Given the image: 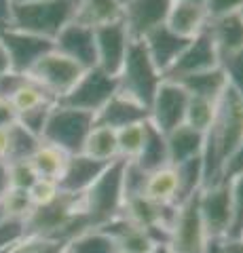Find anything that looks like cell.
<instances>
[{"mask_svg": "<svg viewBox=\"0 0 243 253\" xmlns=\"http://www.w3.org/2000/svg\"><path fill=\"white\" fill-rule=\"evenodd\" d=\"M28 234L47 236L57 241H72L74 236L93 228L81 205V196L61 192L53 203L45 207H34L26 217Z\"/></svg>", "mask_w": 243, "mask_h": 253, "instance_id": "cell-1", "label": "cell"}, {"mask_svg": "<svg viewBox=\"0 0 243 253\" xmlns=\"http://www.w3.org/2000/svg\"><path fill=\"white\" fill-rule=\"evenodd\" d=\"M81 0H34V2L11 4V28L30 32L53 42L61 30L76 17Z\"/></svg>", "mask_w": 243, "mask_h": 253, "instance_id": "cell-2", "label": "cell"}, {"mask_svg": "<svg viewBox=\"0 0 243 253\" xmlns=\"http://www.w3.org/2000/svg\"><path fill=\"white\" fill-rule=\"evenodd\" d=\"M123 167L125 161L116 158L99 173V177L89 186V190L81 196V205L87 213L93 228L108 224L116 215H121L125 205L123 192Z\"/></svg>", "mask_w": 243, "mask_h": 253, "instance_id": "cell-3", "label": "cell"}, {"mask_svg": "<svg viewBox=\"0 0 243 253\" xmlns=\"http://www.w3.org/2000/svg\"><path fill=\"white\" fill-rule=\"evenodd\" d=\"M161 81H163V76H161L159 70L154 68V63L150 59V55H148L144 42L131 41L127 57H125L121 72L116 76L119 93L127 95L129 99L138 101L140 106H144L148 110Z\"/></svg>", "mask_w": 243, "mask_h": 253, "instance_id": "cell-4", "label": "cell"}, {"mask_svg": "<svg viewBox=\"0 0 243 253\" xmlns=\"http://www.w3.org/2000/svg\"><path fill=\"white\" fill-rule=\"evenodd\" d=\"M91 129H93V114L68 108L57 101L51 108L49 121L45 125L41 139L61 148L66 154H78L83 152L85 139H87Z\"/></svg>", "mask_w": 243, "mask_h": 253, "instance_id": "cell-5", "label": "cell"}, {"mask_svg": "<svg viewBox=\"0 0 243 253\" xmlns=\"http://www.w3.org/2000/svg\"><path fill=\"white\" fill-rule=\"evenodd\" d=\"M197 194L176 205L165 243V247H169L174 253H207L209 239L199 215Z\"/></svg>", "mask_w": 243, "mask_h": 253, "instance_id": "cell-6", "label": "cell"}, {"mask_svg": "<svg viewBox=\"0 0 243 253\" xmlns=\"http://www.w3.org/2000/svg\"><path fill=\"white\" fill-rule=\"evenodd\" d=\"M199 215L205 228L209 243H222L229 239L233 226V207H231V184L222 179L199 190L197 194Z\"/></svg>", "mask_w": 243, "mask_h": 253, "instance_id": "cell-7", "label": "cell"}, {"mask_svg": "<svg viewBox=\"0 0 243 253\" xmlns=\"http://www.w3.org/2000/svg\"><path fill=\"white\" fill-rule=\"evenodd\" d=\"M116 91H119V83L114 76L106 74L99 68H89L81 74L72 89L59 99V104L96 116Z\"/></svg>", "mask_w": 243, "mask_h": 253, "instance_id": "cell-8", "label": "cell"}, {"mask_svg": "<svg viewBox=\"0 0 243 253\" xmlns=\"http://www.w3.org/2000/svg\"><path fill=\"white\" fill-rule=\"evenodd\" d=\"M205 135L214 141L218 152L222 156V165L235 148L243 141V97L239 93L226 86L220 101H218V112L214 125Z\"/></svg>", "mask_w": 243, "mask_h": 253, "instance_id": "cell-9", "label": "cell"}, {"mask_svg": "<svg viewBox=\"0 0 243 253\" xmlns=\"http://www.w3.org/2000/svg\"><path fill=\"white\" fill-rule=\"evenodd\" d=\"M83 72L85 70L78 66L76 61L66 57V55H61L55 49H51L30 68L28 78H32L53 99L59 101L74 86V83L81 78Z\"/></svg>", "mask_w": 243, "mask_h": 253, "instance_id": "cell-10", "label": "cell"}, {"mask_svg": "<svg viewBox=\"0 0 243 253\" xmlns=\"http://www.w3.org/2000/svg\"><path fill=\"white\" fill-rule=\"evenodd\" d=\"M188 97L191 95L186 93V89L180 83L163 78L150 106H148V123L156 126L161 133H169L176 126L184 125Z\"/></svg>", "mask_w": 243, "mask_h": 253, "instance_id": "cell-11", "label": "cell"}, {"mask_svg": "<svg viewBox=\"0 0 243 253\" xmlns=\"http://www.w3.org/2000/svg\"><path fill=\"white\" fill-rule=\"evenodd\" d=\"M0 42H2L6 55H9L11 70L19 74H26V76L30 72V68L45 53H49L53 49V42L47 41V38L30 34V32H21L11 26L0 28Z\"/></svg>", "mask_w": 243, "mask_h": 253, "instance_id": "cell-12", "label": "cell"}, {"mask_svg": "<svg viewBox=\"0 0 243 253\" xmlns=\"http://www.w3.org/2000/svg\"><path fill=\"white\" fill-rule=\"evenodd\" d=\"M129 44L131 36L123 19L96 28V68L116 78L127 57Z\"/></svg>", "mask_w": 243, "mask_h": 253, "instance_id": "cell-13", "label": "cell"}, {"mask_svg": "<svg viewBox=\"0 0 243 253\" xmlns=\"http://www.w3.org/2000/svg\"><path fill=\"white\" fill-rule=\"evenodd\" d=\"M218 63H220V55L216 51V44L211 41L209 32L205 30L199 36L188 41L184 51L180 53V57L176 59V63L163 78H167V81H182L186 76L218 68Z\"/></svg>", "mask_w": 243, "mask_h": 253, "instance_id": "cell-14", "label": "cell"}, {"mask_svg": "<svg viewBox=\"0 0 243 253\" xmlns=\"http://www.w3.org/2000/svg\"><path fill=\"white\" fill-rule=\"evenodd\" d=\"M171 0H127L123 4V23L127 28L131 41L142 38L165 23Z\"/></svg>", "mask_w": 243, "mask_h": 253, "instance_id": "cell-15", "label": "cell"}, {"mask_svg": "<svg viewBox=\"0 0 243 253\" xmlns=\"http://www.w3.org/2000/svg\"><path fill=\"white\" fill-rule=\"evenodd\" d=\"M53 49L76 61L83 70L96 68V30L72 21L53 38Z\"/></svg>", "mask_w": 243, "mask_h": 253, "instance_id": "cell-16", "label": "cell"}, {"mask_svg": "<svg viewBox=\"0 0 243 253\" xmlns=\"http://www.w3.org/2000/svg\"><path fill=\"white\" fill-rule=\"evenodd\" d=\"M142 42L146 46L148 55H150L154 68L161 72V76H165L169 72L171 66L176 63V59L180 57V53H182L184 46L188 44L186 38L174 34L165 23L154 28L152 32H148L142 38Z\"/></svg>", "mask_w": 243, "mask_h": 253, "instance_id": "cell-17", "label": "cell"}, {"mask_svg": "<svg viewBox=\"0 0 243 253\" xmlns=\"http://www.w3.org/2000/svg\"><path fill=\"white\" fill-rule=\"evenodd\" d=\"M99 230H104L110 236V241L114 243L119 253H152L156 249L152 236L144 228H140L131 219H127L123 213L110 219L108 224L99 226Z\"/></svg>", "mask_w": 243, "mask_h": 253, "instance_id": "cell-18", "label": "cell"}, {"mask_svg": "<svg viewBox=\"0 0 243 253\" xmlns=\"http://www.w3.org/2000/svg\"><path fill=\"white\" fill-rule=\"evenodd\" d=\"M108 165L99 163V161H93V158H89L83 152L70 154L68 163H66V169H64V173H61V177L57 181L59 190L66 192V194H72V196H83Z\"/></svg>", "mask_w": 243, "mask_h": 253, "instance_id": "cell-19", "label": "cell"}, {"mask_svg": "<svg viewBox=\"0 0 243 253\" xmlns=\"http://www.w3.org/2000/svg\"><path fill=\"white\" fill-rule=\"evenodd\" d=\"M207 23L209 19H207V13L203 4L191 2V0H171L165 26L174 34L191 41V38L199 36L201 32L207 30Z\"/></svg>", "mask_w": 243, "mask_h": 253, "instance_id": "cell-20", "label": "cell"}, {"mask_svg": "<svg viewBox=\"0 0 243 253\" xmlns=\"http://www.w3.org/2000/svg\"><path fill=\"white\" fill-rule=\"evenodd\" d=\"M144 121H148V110L119 91L93 116V125L110 126L114 131L123 129V126H129V125H136V123H144Z\"/></svg>", "mask_w": 243, "mask_h": 253, "instance_id": "cell-21", "label": "cell"}, {"mask_svg": "<svg viewBox=\"0 0 243 253\" xmlns=\"http://www.w3.org/2000/svg\"><path fill=\"white\" fill-rule=\"evenodd\" d=\"M165 141H167L169 165L176 167V165H182L186 161H191V158L201 156L205 135L191 129V126H186V125H180L174 131L165 133Z\"/></svg>", "mask_w": 243, "mask_h": 253, "instance_id": "cell-22", "label": "cell"}, {"mask_svg": "<svg viewBox=\"0 0 243 253\" xmlns=\"http://www.w3.org/2000/svg\"><path fill=\"white\" fill-rule=\"evenodd\" d=\"M207 32H209V36H211V41H214L216 51L220 57L243 49V15H241V11L209 21Z\"/></svg>", "mask_w": 243, "mask_h": 253, "instance_id": "cell-23", "label": "cell"}, {"mask_svg": "<svg viewBox=\"0 0 243 253\" xmlns=\"http://www.w3.org/2000/svg\"><path fill=\"white\" fill-rule=\"evenodd\" d=\"M142 196L154 205H161V207L178 205L180 203V188H178L176 169L171 167V165H167V167H161V169L148 173Z\"/></svg>", "mask_w": 243, "mask_h": 253, "instance_id": "cell-24", "label": "cell"}, {"mask_svg": "<svg viewBox=\"0 0 243 253\" xmlns=\"http://www.w3.org/2000/svg\"><path fill=\"white\" fill-rule=\"evenodd\" d=\"M123 17V4L119 0H81L74 21L89 28H99L106 23L119 21Z\"/></svg>", "mask_w": 243, "mask_h": 253, "instance_id": "cell-25", "label": "cell"}, {"mask_svg": "<svg viewBox=\"0 0 243 253\" xmlns=\"http://www.w3.org/2000/svg\"><path fill=\"white\" fill-rule=\"evenodd\" d=\"M133 163H138L146 173L156 171V169L167 167L169 165L165 133H161L156 126H152L148 121H146V133H144L142 150H140V154H138V158Z\"/></svg>", "mask_w": 243, "mask_h": 253, "instance_id": "cell-26", "label": "cell"}, {"mask_svg": "<svg viewBox=\"0 0 243 253\" xmlns=\"http://www.w3.org/2000/svg\"><path fill=\"white\" fill-rule=\"evenodd\" d=\"M176 83L182 84L191 97H201V99H211V101L220 99L222 93L226 91V86H229L220 66L211 68V70H207V72L186 76V78H182V81H176Z\"/></svg>", "mask_w": 243, "mask_h": 253, "instance_id": "cell-27", "label": "cell"}, {"mask_svg": "<svg viewBox=\"0 0 243 253\" xmlns=\"http://www.w3.org/2000/svg\"><path fill=\"white\" fill-rule=\"evenodd\" d=\"M83 154H87L93 161L99 163H112L119 158V144H116V131L110 126H101L93 125V129L89 131L87 139L83 146Z\"/></svg>", "mask_w": 243, "mask_h": 253, "instance_id": "cell-28", "label": "cell"}, {"mask_svg": "<svg viewBox=\"0 0 243 253\" xmlns=\"http://www.w3.org/2000/svg\"><path fill=\"white\" fill-rule=\"evenodd\" d=\"M70 154H66L61 148L47 144V141L41 139V146L36 148V152L30 158V165L34 167L38 177H47V179H55L59 181L61 173L66 169Z\"/></svg>", "mask_w": 243, "mask_h": 253, "instance_id": "cell-29", "label": "cell"}, {"mask_svg": "<svg viewBox=\"0 0 243 253\" xmlns=\"http://www.w3.org/2000/svg\"><path fill=\"white\" fill-rule=\"evenodd\" d=\"M41 146V137L34 133L23 129L19 123L9 126V146H6V163H19V161H30L36 148Z\"/></svg>", "mask_w": 243, "mask_h": 253, "instance_id": "cell-30", "label": "cell"}, {"mask_svg": "<svg viewBox=\"0 0 243 253\" xmlns=\"http://www.w3.org/2000/svg\"><path fill=\"white\" fill-rule=\"evenodd\" d=\"M218 101L201 99V97H188L184 125L205 135V133L211 129V125H214V118H216V112H218Z\"/></svg>", "mask_w": 243, "mask_h": 253, "instance_id": "cell-31", "label": "cell"}, {"mask_svg": "<svg viewBox=\"0 0 243 253\" xmlns=\"http://www.w3.org/2000/svg\"><path fill=\"white\" fill-rule=\"evenodd\" d=\"M66 251L68 253H119L114 243L110 241V236L104 230H99V228H89V230L74 236L72 241H68Z\"/></svg>", "mask_w": 243, "mask_h": 253, "instance_id": "cell-32", "label": "cell"}, {"mask_svg": "<svg viewBox=\"0 0 243 253\" xmlns=\"http://www.w3.org/2000/svg\"><path fill=\"white\" fill-rule=\"evenodd\" d=\"M11 104L15 108V112H17V116H19L21 112H28V110H34L38 106H47V104H57V101L53 99L41 84H36L32 78H28V81L13 93Z\"/></svg>", "mask_w": 243, "mask_h": 253, "instance_id": "cell-33", "label": "cell"}, {"mask_svg": "<svg viewBox=\"0 0 243 253\" xmlns=\"http://www.w3.org/2000/svg\"><path fill=\"white\" fill-rule=\"evenodd\" d=\"M176 173H178V188H180V203L191 199L203 188V163L201 156L191 158L182 165H176Z\"/></svg>", "mask_w": 243, "mask_h": 253, "instance_id": "cell-34", "label": "cell"}, {"mask_svg": "<svg viewBox=\"0 0 243 253\" xmlns=\"http://www.w3.org/2000/svg\"><path fill=\"white\" fill-rule=\"evenodd\" d=\"M146 121L136 123L116 131V144H119V158L121 161H136L144 144Z\"/></svg>", "mask_w": 243, "mask_h": 253, "instance_id": "cell-35", "label": "cell"}, {"mask_svg": "<svg viewBox=\"0 0 243 253\" xmlns=\"http://www.w3.org/2000/svg\"><path fill=\"white\" fill-rule=\"evenodd\" d=\"M0 207H2L4 217H17V219H26L30 215V211L34 209L28 190H21V188L6 190V192L0 196Z\"/></svg>", "mask_w": 243, "mask_h": 253, "instance_id": "cell-36", "label": "cell"}, {"mask_svg": "<svg viewBox=\"0 0 243 253\" xmlns=\"http://www.w3.org/2000/svg\"><path fill=\"white\" fill-rule=\"evenodd\" d=\"M64 241L57 239H47V236H36V234H26L19 243H15L2 253H61L66 249Z\"/></svg>", "mask_w": 243, "mask_h": 253, "instance_id": "cell-37", "label": "cell"}, {"mask_svg": "<svg viewBox=\"0 0 243 253\" xmlns=\"http://www.w3.org/2000/svg\"><path fill=\"white\" fill-rule=\"evenodd\" d=\"M218 66H220L222 74L226 78L229 89H233L235 93H239L243 97V49L229 53V55H222Z\"/></svg>", "mask_w": 243, "mask_h": 253, "instance_id": "cell-38", "label": "cell"}, {"mask_svg": "<svg viewBox=\"0 0 243 253\" xmlns=\"http://www.w3.org/2000/svg\"><path fill=\"white\" fill-rule=\"evenodd\" d=\"M146 177L148 173L133 161H125L123 167V192H125V201L133 199V196H142L144 194V186H146Z\"/></svg>", "mask_w": 243, "mask_h": 253, "instance_id": "cell-39", "label": "cell"}, {"mask_svg": "<svg viewBox=\"0 0 243 253\" xmlns=\"http://www.w3.org/2000/svg\"><path fill=\"white\" fill-rule=\"evenodd\" d=\"M30 201H32V207H45L57 199L61 194L59 184L55 179H47V177H38L32 186L28 188Z\"/></svg>", "mask_w": 243, "mask_h": 253, "instance_id": "cell-40", "label": "cell"}, {"mask_svg": "<svg viewBox=\"0 0 243 253\" xmlns=\"http://www.w3.org/2000/svg\"><path fill=\"white\" fill-rule=\"evenodd\" d=\"M231 184V207H233V226L229 239H237L243 230V175L229 179Z\"/></svg>", "mask_w": 243, "mask_h": 253, "instance_id": "cell-41", "label": "cell"}, {"mask_svg": "<svg viewBox=\"0 0 243 253\" xmlns=\"http://www.w3.org/2000/svg\"><path fill=\"white\" fill-rule=\"evenodd\" d=\"M28 234L26 219L17 217H2L0 219V253L13 247L15 243H19L23 236Z\"/></svg>", "mask_w": 243, "mask_h": 253, "instance_id": "cell-42", "label": "cell"}, {"mask_svg": "<svg viewBox=\"0 0 243 253\" xmlns=\"http://www.w3.org/2000/svg\"><path fill=\"white\" fill-rule=\"evenodd\" d=\"M55 104H47V106H38L34 110H28V112H21L17 116V123L28 129L30 133H34L36 137H43V131H45V125L49 121V114H51V108Z\"/></svg>", "mask_w": 243, "mask_h": 253, "instance_id": "cell-43", "label": "cell"}, {"mask_svg": "<svg viewBox=\"0 0 243 253\" xmlns=\"http://www.w3.org/2000/svg\"><path fill=\"white\" fill-rule=\"evenodd\" d=\"M36 179H38V175H36L34 167L30 165V161L9 163V181H11V188L28 190Z\"/></svg>", "mask_w": 243, "mask_h": 253, "instance_id": "cell-44", "label": "cell"}, {"mask_svg": "<svg viewBox=\"0 0 243 253\" xmlns=\"http://www.w3.org/2000/svg\"><path fill=\"white\" fill-rule=\"evenodd\" d=\"M203 6H205L207 19L214 21V19L226 17L231 13H239L243 9V0H205Z\"/></svg>", "mask_w": 243, "mask_h": 253, "instance_id": "cell-45", "label": "cell"}, {"mask_svg": "<svg viewBox=\"0 0 243 253\" xmlns=\"http://www.w3.org/2000/svg\"><path fill=\"white\" fill-rule=\"evenodd\" d=\"M237 175H243V141L226 156L222 165V179H233Z\"/></svg>", "mask_w": 243, "mask_h": 253, "instance_id": "cell-46", "label": "cell"}, {"mask_svg": "<svg viewBox=\"0 0 243 253\" xmlns=\"http://www.w3.org/2000/svg\"><path fill=\"white\" fill-rule=\"evenodd\" d=\"M26 81H28L26 74H19V72H13V70H9L6 74L0 76V97L11 99L13 93L17 91Z\"/></svg>", "mask_w": 243, "mask_h": 253, "instance_id": "cell-47", "label": "cell"}, {"mask_svg": "<svg viewBox=\"0 0 243 253\" xmlns=\"http://www.w3.org/2000/svg\"><path fill=\"white\" fill-rule=\"evenodd\" d=\"M15 123H17V112H15L11 99L0 97V126H2V129H9V126Z\"/></svg>", "mask_w": 243, "mask_h": 253, "instance_id": "cell-48", "label": "cell"}, {"mask_svg": "<svg viewBox=\"0 0 243 253\" xmlns=\"http://www.w3.org/2000/svg\"><path fill=\"white\" fill-rule=\"evenodd\" d=\"M9 188H11V181H9V163H6L4 158H0V196H2Z\"/></svg>", "mask_w": 243, "mask_h": 253, "instance_id": "cell-49", "label": "cell"}, {"mask_svg": "<svg viewBox=\"0 0 243 253\" xmlns=\"http://www.w3.org/2000/svg\"><path fill=\"white\" fill-rule=\"evenodd\" d=\"M222 253H243V239H226L220 243Z\"/></svg>", "mask_w": 243, "mask_h": 253, "instance_id": "cell-50", "label": "cell"}, {"mask_svg": "<svg viewBox=\"0 0 243 253\" xmlns=\"http://www.w3.org/2000/svg\"><path fill=\"white\" fill-rule=\"evenodd\" d=\"M11 70V63H9V55H6L2 42H0V76L6 74Z\"/></svg>", "mask_w": 243, "mask_h": 253, "instance_id": "cell-51", "label": "cell"}, {"mask_svg": "<svg viewBox=\"0 0 243 253\" xmlns=\"http://www.w3.org/2000/svg\"><path fill=\"white\" fill-rule=\"evenodd\" d=\"M6 146H9V129L0 126V158H6Z\"/></svg>", "mask_w": 243, "mask_h": 253, "instance_id": "cell-52", "label": "cell"}, {"mask_svg": "<svg viewBox=\"0 0 243 253\" xmlns=\"http://www.w3.org/2000/svg\"><path fill=\"white\" fill-rule=\"evenodd\" d=\"M207 253H222V251H220V243H209Z\"/></svg>", "mask_w": 243, "mask_h": 253, "instance_id": "cell-53", "label": "cell"}, {"mask_svg": "<svg viewBox=\"0 0 243 253\" xmlns=\"http://www.w3.org/2000/svg\"><path fill=\"white\" fill-rule=\"evenodd\" d=\"M152 253H174V251H171L169 247H165V245H156V249Z\"/></svg>", "mask_w": 243, "mask_h": 253, "instance_id": "cell-54", "label": "cell"}, {"mask_svg": "<svg viewBox=\"0 0 243 253\" xmlns=\"http://www.w3.org/2000/svg\"><path fill=\"white\" fill-rule=\"evenodd\" d=\"M11 4H23V2H34V0H9Z\"/></svg>", "mask_w": 243, "mask_h": 253, "instance_id": "cell-55", "label": "cell"}, {"mask_svg": "<svg viewBox=\"0 0 243 253\" xmlns=\"http://www.w3.org/2000/svg\"><path fill=\"white\" fill-rule=\"evenodd\" d=\"M191 2H199V4H203V2H205V0H191Z\"/></svg>", "mask_w": 243, "mask_h": 253, "instance_id": "cell-56", "label": "cell"}, {"mask_svg": "<svg viewBox=\"0 0 243 253\" xmlns=\"http://www.w3.org/2000/svg\"><path fill=\"white\" fill-rule=\"evenodd\" d=\"M2 217H4V215H2V207H0V219H2Z\"/></svg>", "mask_w": 243, "mask_h": 253, "instance_id": "cell-57", "label": "cell"}, {"mask_svg": "<svg viewBox=\"0 0 243 253\" xmlns=\"http://www.w3.org/2000/svg\"><path fill=\"white\" fill-rule=\"evenodd\" d=\"M237 239H243V230H241V234H239V236H237Z\"/></svg>", "mask_w": 243, "mask_h": 253, "instance_id": "cell-58", "label": "cell"}, {"mask_svg": "<svg viewBox=\"0 0 243 253\" xmlns=\"http://www.w3.org/2000/svg\"><path fill=\"white\" fill-rule=\"evenodd\" d=\"M119 2H121V4H125V2H127V0H119Z\"/></svg>", "mask_w": 243, "mask_h": 253, "instance_id": "cell-59", "label": "cell"}, {"mask_svg": "<svg viewBox=\"0 0 243 253\" xmlns=\"http://www.w3.org/2000/svg\"><path fill=\"white\" fill-rule=\"evenodd\" d=\"M61 253H68V251H66V249H64V251H61Z\"/></svg>", "mask_w": 243, "mask_h": 253, "instance_id": "cell-60", "label": "cell"}, {"mask_svg": "<svg viewBox=\"0 0 243 253\" xmlns=\"http://www.w3.org/2000/svg\"><path fill=\"white\" fill-rule=\"evenodd\" d=\"M241 15H243V9H241Z\"/></svg>", "mask_w": 243, "mask_h": 253, "instance_id": "cell-61", "label": "cell"}]
</instances>
